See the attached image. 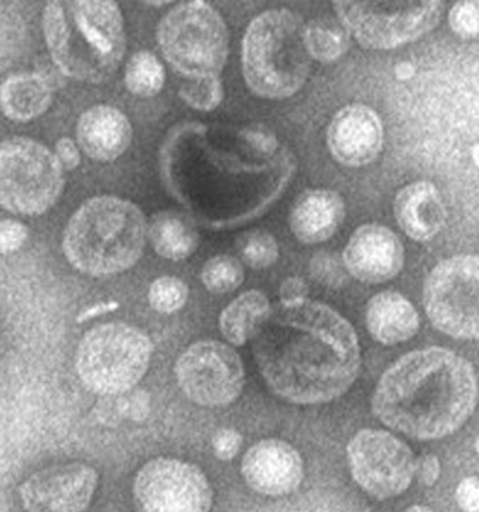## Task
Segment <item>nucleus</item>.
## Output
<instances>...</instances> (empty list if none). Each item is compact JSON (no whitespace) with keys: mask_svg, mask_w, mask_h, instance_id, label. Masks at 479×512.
<instances>
[{"mask_svg":"<svg viewBox=\"0 0 479 512\" xmlns=\"http://www.w3.org/2000/svg\"><path fill=\"white\" fill-rule=\"evenodd\" d=\"M165 59L188 80L220 76L229 55V30L207 2H184L165 14L157 28Z\"/></svg>","mask_w":479,"mask_h":512,"instance_id":"nucleus-7","label":"nucleus"},{"mask_svg":"<svg viewBox=\"0 0 479 512\" xmlns=\"http://www.w3.org/2000/svg\"><path fill=\"white\" fill-rule=\"evenodd\" d=\"M308 296V284L301 277H287L280 286V303H298Z\"/></svg>","mask_w":479,"mask_h":512,"instance_id":"nucleus-36","label":"nucleus"},{"mask_svg":"<svg viewBox=\"0 0 479 512\" xmlns=\"http://www.w3.org/2000/svg\"><path fill=\"white\" fill-rule=\"evenodd\" d=\"M310 274L316 282H320L323 286L342 287L346 286L347 270L340 263L337 256L327 251L316 253L310 262Z\"/></svg>","mask_w":479,"mask_h":512,"instance_id":"nucleus-31","label":"nucleus"},{"mask_svg":"<svg viewBox=\"0 0 479 512\" xmlns=\"http://www.w3.org/2000/svg\"><path fill=\"white\" fill-rule=\"evenodd\" d=\"M419 480L423 482V485L426 487H431L433 483H437L438 478H440V461H438L437 456H425V458L421 459V463H419Z\"/></svg>","mask_w":479,"mask_h":512,"instance_id":"nucleus-38","label":"nucleus"},{"mask_svg":"<svg viewBox=\"0 0 479 512\" xmlns=\"http://www.w3.org/2000/svg\"><path fill=\"white\" fill-rule=\"evenodd\" d=\"M457 504L466 512H479V478H466L455 490Z\"/></svg>","mask_w":479,"mask_h":512,"instance_id":"nucleus-35","label":"nucleus"},{"mask_svg":"<svg viewBox=\"0 0 479 512\" xmlns=\"http://www.w3.org/2000/svg\"><path fill=\"white\" fill-rule=\"evenodd\" d=\"M334 9L342 26L364 49L390 50L435 30L442 21L445 6L438 0H339L334 2Z\"/></svg>","mask_w":479,"mask_h":512,"instance_id":"nucleus-9","label":"nucleus"},{"mask_svg":"<svg viewBox=\"0 0 479 512\" xmlns=\"http://www.w3.org/2000/svg\"><path fill=\"white\" fill-rule=\"evenodd\" d=\"M138 512H210L213 492L205 473L181 459L157 458L134 478Z\"/></svg>","mask_w":479,"mask_h":512,"instance_id":"nucleus-13","label":"nucleus"},{"mask_svg":"<svg viewBox=\"0 0 479 512\" xmlns=\"http://www.w3.org/2000/svg\"><path fill=\"white\" fill-rule=\"evenodd\" d=\"M394 73L397 80L406 81L409 80V78H413L416 69H414L411 62H401V64L395 66Z\"/></svg>","mask_w":479,"mask_h":512,"instance_id":"nucleus-41","label":"nucleus"},{"mask_svg":"<svg viewBox=\"0 0 479 512\" xmlns=\"http://www.w3.org/2000/svg\"><path fill=\"white\" fill-rule=\"evenodd\" d=\"M28 227L18 220H0V253L18 251L28 239Z\"/></svg>","mask_w":479,"mask_h":512,"instance_id":"nucleus-33","label":"nucleus"},{"mask_svg":"<svg viewBox=\"0 0 479 512\" xmlns=\"http://www.w3.org/2000/svg\"><path fill=\"white\" fill-rule=\"evenodd\" d=\"M346 217V205L330 189H308L298 196L289 215L294 238L304 244H318L334 236Z\"/></svg>","mask_w":479,"mask_h":512,"instance_id":"nucleus-20","label":"nucleus"},{"mask_svg":"<svg viewBox=\"0 0 479 512\" xmlns=\"http://www.w3.org/2000/svg\"><path fill=\"white\" fill-rule=\"evenodd\" d=\"M404 512H433L431 511L430 507L425 506H413L409 507V509H406Z\"/></svg>","mask_w":479,"mask_h":512,"instance_id":"nucleus-42","label":"nucleus"},{"mask_svg":"<svg viewBox=\"0 0 479 512\" xmlns=\"http://www.w3.org/2000/svg\"><path fill=\"white\" fill-rule=\"evenodd\" d=\"M473 160L474 164L478 165L479 167V141L473 147Z\"/></svg>","mask_w":479,"mask_h":512,"instance_id":"nucleus-43","label":"nucleus"},{"mask_svg":"<svg viewBox=\"0 0 479 512\" xmlns=\"http://www.w3.org/2000/svg\"><path fill=\"white\" fill-rule=\"evenodd\" d=\"M43 33L59 71L91 85L109 81L126 54L124 19L110 0L50 2Z\"/></svg>","mask_w":479,"mask_h":512,"instance_id":"nucleus-3","label":"nucleus"},{"mask_svg":"<svg viewBox=\"0 0 479 512\" xmlns=\"http://www.w3.org/2000/svg\"><path fill=\"white\" fill-rule=\"evenodd\" d=\"M310 69L301 18L289 9H272L251 21L243 40L244 80L251 92L268 100L292 97Z\"/></svg>","mask_w":479,"mask_h":512,"instance_id":"nucleus-5","label":"nucleus"},{"mask_svg":"<svg viewBox=\"0 0 479 512\" xmlns=\"http://www.w3.org/2000/svg\"><path fill=\"white\" fill-rule=\"evenodd\" d=\"M179 97L195 110L210 112L222 104L224 100V85L220 76H207L196 78L184 83L179 90Z\"/></svg>","mask_w":479,"mask_h":512,"instance_id":"nucleus-29","label":"nucleus"},{"mask_svg":"<svg viewBox=\"0 0 479 512\" xmlns=\"http://www.w3.org/2000/svg\"><path fill=\"white\" fill-rule=\"evenodd\" d=\"M347 274L364 284H383L401 274L404 246L392 229L364 224L352 234L344 250Z\"/></svg>","mask_w":479,"mask_h":512,"instance_id":"nucleus-15","label":"nucleus"},{"mask_svg":"<svg viewBox=\"0 0 479 512\" xmlns=\"http://www.w3.org/2000/svg\"><path fill=\"white\" fill-rule=\"evenodd\" d=\"M253 354L273 394L294 404L334 401L351 389L361 368L354 327L311 299L272 308L253 337Z\"/></svg>","mask_w":479,"mask_h":512,"instance_id":"nucleus-1","label":"nucleus"},{"mask_svg":"<svg viewBox=\"0 0 479 512\" xmlns=\"http://www.w3.org/2000/svg\"><path fill=\"white\" fill-rule=\"evenodd\" d=\"M119 308V303L117 301H107V303H97V305L90 306V308H86L85 311H81L78 315V324H83L86 320H91V318L102 317V315H107L110 311H116Z\"/></svg>","mask_w":479,"mask_h":512,"instance_id":"nucleus-40","label":"nucleus"},{"mask_svg":"<svg viewBox=\"0 0 479 512\" xmlns=\"http://www.w3.org/2000/svg\"><path fill=\"white\" fill-rule=\"evenodd\" d=\"M148 238L141 208L117 196H97L83 203L67 222L62 250L81 274H122L140 260Z\"/></svg>","mask_w":479,"mask_h":512,"instance_id":"nucleus-4","label":"nucleus"},{"mask_svg":"<svg viewBox=\"0 0 479 512\" xmlns=\"http://www.w3.org/2000/svg\"><path fill=\"white\" fill-rule=\"evenodd\" d=\"M474 449H476V452L479 454V437L476 439V444H474Z\"/></svg>","mask_w":479,"mask_h":512,"instance_id":"nucleus-44","label":"nucleus"},{"mask_svg":"<svg viewBox=\"0 0 479 512\" xmlns=\"http://www.w3.org/2000/svg\"><path fill=\"white\" fill-rule=\"evenodd\" d=\"M449 25L457 37H479V0L457 2L449 13Z\"/></svg>","mask_w":479,"mask_h":512,"instance_id":"nucleus-32","label":"nucleus"},{"mask_svg":"<svg viewBox=\"0 0 479 512\" xmlns=\"http://www.w3.org/2000/svg\"><path fill=\"white\" fill-rule=\"evenodd\" d=\"M50 104L52 88L40 74H13L0 85V109L13 121H33L45 114Z\"/></svg>","mask_w":479,"mask_h":512,"instance_id":"nucleus-22","label":"nucleus"},{"mask_svg":"<svg viewBox=\"0 0 479 512\" xmlns=\"http://www.w3.org/2000/svg\"><path fill=\"white\" fill-rule=\"evenodd\" d=\"M64 191L62 165L31 138L0 143V207L18 215H42Z\"/></svg>","mask_w":479,"mask_h":512,"instance_id":"nucleus-8","label":"nucleus"},{"mask_svg":"<svg viewBox=\"0 0 479 512\" xmlns=\"http://www.w3.org/2000/svg\"><path fill=\"white\" fill-rule=\"evenodd\" d=\"M129 92L136 97L150 98L162 92L165 83L164 64L148 50H141L129 59L124 76Z\"/></svg>","mask_w":479,"mask_h":512,"instance_id":"nucleus-26","label":"nucleus"},{"mask_svg":"<svg viewBox=\"0 0 479 512\" xmlns=\"http://www.w3.org/2000/svg\"><path fill=\"white\" fill-rule=\"evenodd\" d=\"M148 239L157 255L172 262L186 260L200 246V234L195 226L177 212L153 215L148 224Z\"/></svg>","mask_w":479,"mask_h":512,"instance_id":"nucleus-23","label":"nucleus"},{"mask_svg":"<svg viewBox=\"0 0 479 512\" xmlns=\"http://www.w3.org/2000/svg\"><path fill=\"white\" fill-rule=\"evenodd\" d=\"M241 471L249 487L267 497H284L296 492L304 478L301 454L279 439L256 442L244 454Z\"/></svg>","mask_w":479,"mask_h":512,"instance_id":"nucleus-17","label":"nucleus"},{"mask_svg":"<svg viewBox=\"0 0 479 512\" xmlns=\"http://www.w3.org/2000/svg\"><path fill=\"white\" fill-rule=\"evenodd\" d=\"M236 246L243 262L251 269H268L279 260V244L267 231L244 232L237 238Z\"/></svg>","mask_w":479,"mask_h":512,"instance_id":"nucleus-28","label":"nucleus"},{"mask_svg":"<svg viewBox=\"0 0 479 512\" xmlns=\"http://www.w3.org/2000/svg\"><path fill=\"white\" fill-rule=\"evenodd\" d=\"M176 377L193 403L222 408L241 396L244 366L239 354L224 342L200 341L179 356Z\"/></svg>","mask_w":479,"mask_h":512,"instance_id":"nucleus-12","label":"nucleus"},{"mask_svg":"<svg viewBox=\"0 0 479 512\" xmlns=\"http://www.w3.org/2000/svg\"><path fill=\"white\" fill-rule=\"evenodd\" d=\"M347 458L354 482L378 500L404 494L418 471L411 447L382 430H361L347 445Z\"/></svg>","mask_w":479,"mask_h":512,"instance_id":"nucleus-11","label":"nucleus"},{"mask_svg":"<svg viewBox=\"0 0 479 512\" xmlns=\"http://www.w3.org/2000/svg\"><path fill=\"white\" fill-rule=\"evenodd\" d=\"M270 311L272 305L265 294L261 291H246L222 311L220 332L232 346H244L256 336Z\"/></svg>","mask_w":479,"mask_h":512,"instance_id":"nucleus-24","label":"nucleus"},{"mask_svg":"<svg viewBox=\"0 0 479 512\" xmlns=\"http://www.w3.org/2000/svg\"><path fill=\"white\" fill-rule=\"evenodd\" d=\"M200 277L203 286L207 287L210 293H232L243 284V263L231 255L213 256L203 265Z\"/></svg>","mask_w":479,"mask_h":512,"instance_id":"nucleus-27","label":"nucleus"},{"mask_svg":"<svg viewBox=\"0 0 479 512\" xmlns=\"http://www.w3.org/2000/svg\"><path fill=\"white\" fill-rule=\"evenodd\" d=\"M423 303L435 329L454 339H479V255L438 263L426 279Z\"/></svg>","mask_w":479,"mask_h":512,"instance_id":"nucleus-10","label":"nucleus"},{"mask_svg":"<svg viewBox=\"0 0 479 512\" xmlns=\"http://www.w3.org/2000/svg\"><path fill=\"white\" fill-rule=\"evenodd\" d=\"M243 437L232 428H222L213 435L212 449L220 461H232L241 451Z\"/></svg>","mask_w":479,"mask_h":512,"instance_id":"nucleus-34","label":"nucleus"},{"mask_svg":"<svg viewBox=\"0 0 479 512\" xmlns=\"http://www.w3.org/2000/svg\"><path fill=\"white\" fill-rule=\"evenodd\" d=\"M304 42L311 59L330 64L347 54L351 35L340 21L318 18L304 26Z\"/></svg>","mask_w":479,"mask_h":512,"instance_id":"nucleus-25","label":"nucleus"},{"mask_svg":"<svg viewBox=\"0 0 479 512\" xmlns=\"http://www.w3.org/2000/svg\"><path fill=\"white\" fill-rule=\"evenodd\" d=\"M188 296L189 289L186 282H182L177 277H170V275H164L157 279L148 291V301L153 310L165 313V315L181 310L182 306L186 305Z\"/></svg>","mask_w":479,"mask_h":512,"instance_id":"nucleus-30","label":"nucleus"},{"mask_svg":"<svg viewBox=\"0 0 479 512\" xmlns=\"http://www.w3.org/2000/svg\"><path fill=\"white\" fill-rule=\"evenodd\" d=\"M55 157L59 159V162H61L62 167L66 171H74L78 167L79 162H81L79 150L71 138H61V140L57 141Z\"/></svg>","mask_w":479,"mask_h":512,"instance_id":"nucleus-37","label":"nucleus"},{"mask_svg":"<svg viewBox=\"0 0 479 512\" xmlns=\"http://www.w3.org/2000/svg\"><path fill=\"white\" fill-rule=\"evenodd\" d=\"M328 150L339 164L364 167L378 159L383 148V124L368 105H347L327 129Z\"/></svg>","mask_w":479,"mask_h":512,"instance_id":"nucleus-16","label":"nucleus"},{"mask_svg":"<svg viewBox=\"0 0 479 512\" xmlns=\"http://www.w3.org/2000/svg\"><path fill=\"white\" fill-rule=\"evenodd\" d=\"M244 138L248 143H251L256 150L260 152L272 153L277 147V140L275 136L268 135L267 131H260V129H246L243 131Z\"/></svg>","mask_w":479,"mask_h":512,"instance_id":"nucleus-39","label":"nucleus"},{"mask_svg":"<svg viewBox=\"0 0 479 512\" xmlns=\"http://www.w3.org/2000/svg\"><path fill=\"white\" fill-rule=\"evenodd\" d=\"M76 138L90 159L112 162L128 150L133 140V128L121 110L109 105H95L79 117Z\"/></svg>","mask_w":479,"mask_h":512,"instance_id":"nucleus-18","label":"nucleus"},{"mask_svg":"<svg viewBox=\"0 0 479 512\" xmlns=\"http://www.w3.org/2000/svg\"><path fill=\"white\" fill-rule=\"evenodd\" d=\"M366 327L380 344H401L418 334V311L401 293L383 291L373 296L366 306Z\"/></svg>","mask_w":479,"mask_h":512,"instance_id":"nucleus-21","label":"nucleus"},{"mask_svg":"<svg viewBox=\"0 0 479 512\" xmlns=\"http://www.w3.org/2000/svg\"><path fill=\"white\" fill-rule=\"evenodd\" d=\"M153 344L128 324L97 325L79 342L76 370L86 389L117 396L140 384L152 361Z\"/></svg>","mask_w":479,"mask_h":512,"instance_id":"nucleus-6","label":"nucleus"},{"mask_svg":"<svg viewBox=\"0 0 479 512\" xmlns=\"http://www.w3.org/2000/svg\"><path fill=\"white\" fill-rule=\"evenodd\" d=\"M394 215L402 231L419 243L435 238L447 224L442 195L428 181H416L402 188L395 195Z\"/></svg>","mask_w":479,"mask_h":512,"instance_id":"nucleus-19","label":"nucleus"},{"mask_svg":"<svg viewBox=\"0 0 479 512\" xmlns=\"http://www.w3.org/2000/svg\"><path fill=\"white\" fill-rule=\"evenodd\" d=\"M97 487V470L88 464H55L31 475L19 495L26 512H83Z\"/></svg>","mask_w":479,"mask_h":512,"instance_id":"nucleus-14","label":"nucleus"},{"mask_svg":"<svg viewBox=\"0 0 479 512\" xmlns=\"http://www.w3.org/2000/svg\"><path fill=\"white\" fill-rule=\"evenodd\" d=\"M478 378L469 361L442 348L402 356L383 373L371 408L383 425L418 440H437L469 420Z\"/></svg>","mask_w":479,"mask_h":512,"instance_id":"nucleus-2","label":"nucleus"}]
</instances>
